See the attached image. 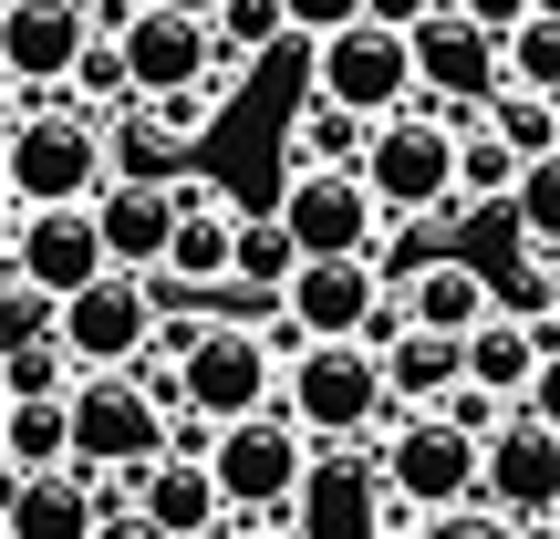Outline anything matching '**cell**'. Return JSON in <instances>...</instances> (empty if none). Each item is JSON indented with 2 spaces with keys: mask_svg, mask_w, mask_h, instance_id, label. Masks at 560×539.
<instances>
[{
  "mask_svg": "<svg viewBox=\"0 0 560 539\" xmlns=\"http://www.w3.org/2000/svg\"><path fill=\"white\" fill-rule=\"evenodd\" d=\"M405 312H416L425 332H478V321L499 312V291H488L478 260H416L405 270Z\"/></svg>",
  "mask_w": 560,
  "mask_h": 539,
  "instance_id": "44dd1931",
  "label": "cell"
},
{
  "mask_svg": "<svg viewBox=\"0 0 560 539\" xmlns=\"http://www.w3.org/2000/svg\"><path fill=\"white\" fill-rule=\"evenodd\" d=\"M229 270H240V208H229L208 177H187V219H177V249H166V291L219 301Z\"/></svg>",
  "mask_w": 560,
  "mask_h": 539,
  "instance_id": "d6986e66",
  "label": "cell"
},
{
  "mask_svg": "<svg viewBox=\"0 0 560 539\" xmlns=\"http://www.w3.org/2000/svg\"><path fill=\"white\" fill-rule=\"evenodd\" d=\"M229 539H301V529H229Z\"/></svg>",
  "mask_w": 560,
  "mask_h": 539,
  "instance_id": "d590c367",
  "label": "cell"
},
{
  "mask_svg": "<svg viewBox=\"0 0 560 539\" xmlns=\"http://www.w3.org/2000/svg\"><path fill=\"white\" fill-rule=\"evenodd\" d=\"M509 229H520L529 260H560V145H550V156H529L520 198H509Z\"/></svg>",
  "mask_w": 560,
  "mask_h": 539,
  "instance_id": "4316f807",
  "label": "cell"
},
{
  "mask_svg": "<svg viewBox=\"0 0 560 539\" xmlns=\"http://www.w3.org/2000/svg\"><path fill=\"white\" fill-rule=\"evenodd\" d=\"M0 187H11V219H21V208H94L104 187H115V136H104V115H83L73 94H32V83H11Z\"/></svg>",
  "mask_w": 560,
  "mask_h": 539,
  "instance_id": "6da1fadb",
  "label": "cell"
},
{
  "mask_svg": "<svg viewBox=\"0 0 560 539\" xmlns=\"http://www.w3.org/2000/svg\"><path fill=\"white\" fill-rule=\"evenodd\" d=\"M177 11H198V21H219V0H177Z\"/></svg>",
  "mask_w": 560,
  "mask_h": 539,
  "instance_id": "74e56055",
  "label": "cell"
},
{
  "mask_svg": "<svg viewBox=\"0 0 560 539\" xmlns=\"http://www.w3.org/2000/svg\"><path fill=\"white\" fill-rule=\"evenodd\" d=\"M540 270H550V321H560V260H540Z\"/></svg>",
  "mask_w": 560,
  "mask_h": 539,
  "instance_id": "8d00e7d4",
  "label": "cell"
},
{
  "mask_svg": "<svg viewBox=\"0 0 560 539\" xmlns=\"http://www.w3.org/2000/svg\"><path fill=\"white\" fill-rule=\"evenodd\" d=\"M280 384H291V363L270 353V332H260L249 312H219V321H208V342L187 353V405H198V415H219V425L270 415Z\"/></svg>",
  "mask_w": 560,
  "mask_h": 539,
  "instance_id": "30bf717a",
  "label": "cell"
},
{
  "mask_svg": "<svg viewBox=\"0 0 560 539\" xmlns=\"http://www.w3.org/2000/svg\"><path fill=\"white\" fill-rule=\"evenodd\" d=\"M457 177H467V208H478V198H520L529 156L499 136V115H467V125H457Z\"/></svg>",
  "mask_w": 560,
  "mask_h": 539,
  "instance_id": "484cf974",
  "label": "cell"
},
{
  "mask_svg": "<svg viewBox=\"0 0 560 539\" xmlns=\"http://www.w3.org/2000/svg\"><path fill=\"white\" fill-rule=\"evenodd\" d=\"M0 384H11V395H73V353H62V342H11V363H0Z\"/></svg>",
  "mask_w": 560,
  "mask_h": 539,
  "instance_id": "f1b7e54d",
  "label": "cell"
},
{
  "mask_svg": "<svg viewBox=\"0 0 560 539\" xmlns=\"http://www.w3.org/2000/svg\"><path fill=\"white\" fill-rule=\"evenodd\" d=\"M156 280L166 270H104V280H83V291L62 301V353H73V374H115V363L156 353V321H166Z\"/></svg>",
  "mask_w": 560,
  "mask_h": 539,
  "instance_id": "8992f818",
  "label": "cell"
},
{
  "mask_svg": "<svg viewBox=\"0 0 560 539\" xmlns=\"http://www.w3.org/2000/svg\"><path fill=\"white\" fill-rule=\"evenodd\" d=\"M363 187L384 198V219H457L467 208V177H457V115L446 104H405V115L374 125L363 145Z\"/></svg>",
  "mask_w": 560,
  "mask_h": 539,
  "instance_id": "7a4b0ae2",
  "label": "cell"
},
{
  "mask_svg": "<svg viewBox=\"0 0 560 539\" xmlns=\"http://www.w3.org/2000/svg\"><path fill=\"white\" fill-rule=\"evenodd\" d=\"M125 73H136V94H187V83H208V62H219V21L177 11V0H145L136 21H125Z\"/></svg>",
  "mask_w": 560,
  "mask_h": 539,
  "instance_id": "5bb4252c",
  "label": "cell"
},
{
  "mask_svg": "<svg viewBox=\"0 0 560 539\" xmlns=\"http://www.w3.org/2000/svg\"><path fill=\"white\" fill-rule=\"evenodd\" d=\"M384 478H395L405 508L457 519V508L488 488V436L457 425L446 405H395V425H384Z\"/></svg>",
  "mask_w": 560,
  "mask_h": 539,
  "instance_id": "3957f363",
  "label": "cell"
},
{
  "mask_svg": "<svg viewBox=\"0 0 560 539\" xmlns=\"http://www.w3.org/2000/svg\"><path fill=\"white\" fill-rule=\"evenodd\" d=\"M425 11H436V0H374V11H363V21H384V32H416Z\"/></svg>",
  "mask_w": 560,
  "mask_h": 539,
  "instance_id": "e575fe53",
  "label": "cell"
},
{
  "mask_svg": "<svg viewBox=\"0 0 560 539\" xmlns=\"http://www.w3.org/2000/svg\"><path fill=\"white\" fill-rule=\"evenodd\" d=\"M0 457H11V478H32V467H73V395H11Z\"/></svg>",
  "mask_w": 560,
  "mask_h": 539,
  "instance_id": "cb8c5ba5",
  "label": "cell"
},
{
  "mask_svg": "<svg viewBox=\"0 0 560 539\" xmlns=\"http://www.w3.org/2000/svg\"><path fill=\"white\" fill-rule=\"evenodd\" d=\"M11 270L73 301L83 280L115 270V249H104V219H94V208H21V219H11Z\"/></svg>",
  "mask_w": 560,
  "mask_h": 539,
  "instance_id": "4fadbf2b",
  "label": "cell"
},
{
  "mask_svg": "<svg viewBox=\"0 0 560 539\" xmlns=\"http://www.w3.org/2000/svg\"><path fill=\"white\" fill-rule=\"evenodd\" d=\"M301 260H312V249H301V229L280 219V208H260V219H240V291H291L301 280Z\"/></svg>",
  "mask_w": 560,
  "mask_h": 539,
  "instance_id": "d4e9b609",
  "label": "cell"
},
{
  "mask_svg": "<svg viewBox=\"0 0 560 539\" xmlns=\"http://www.w3.org/2000/svg\"><path fill=\"white\" fill-rule=\"evenodd\" d=\"M166 405H156V384L136 374V363H115V374H83L73 384V467H145V457H166Z\"/></svg>",
  "mask_w": 560,
  "mask_h": 539,
  "instance_id": "ba28073f",
  "label": "cell"
},
{
  "mask_svg": "<svg viewBox=\"0 0 560 539\" xmlns=\"http://www.w3.org/2000/svg\"><path fill=\"white\" fill-rule=\"evenodd\" d=\"M280 301L301 312L312 342H332V332H363V321L384 312V270H374V249H353V260H301V280Z\"/></svg>",
  "mask_w": 560,
  "mask_h": 539,
  "instance_id": "e0dca14e",
  "label": "cell"
},
{
  "mask_svg": "<svg viewBox=\"0 0 560 539\" xmlns=\"http://www.w3.org/2000/svg\"><path fill=\"white\" fill-rule=\"evenodd\" d=\"M416 83H425V104H446L467 125V115H488L509 94V42L488 21H467V0H436L416 21Z\"/></svg>",
  "mask_w": 560,
  "mask_h": 539,
  "instance_id": "52a82bcc",
  "label": "cell"
},
{
  "mask_svg": "<svg viewBox=\"0 0 560 539\" xmlns=\"http://www.w3.org/2000/svg\"><path fill=\"white\" fill-rule=\"evenodd\" d=\"M488 508H499L509 529L529 539V519H560V425L529 415V405H509V425L488 436Z\"/></svg>",
  "mask_w": 560,
  "mask_h": 539,
  "instance_id": "8fae6325",
  "label": "cell"
},
{
  "mask_svg": "<svg viewBox=\"0 0 560 539\" xmlns=\"http://www.w3.org/2000/svg\"><path fill=\"white\" fill-rule=\"evenodd\" d=\"M312 94L353 104V115H405L425 94L416 83V32H384V21H353V32H322L312 42Z\"/></svg>",
  "mask_w": 560,
  "mask_h": 539,
  "instance_id": "9c48e42d",
  "label": "cell"
},
{
  "mask_svg": "<svg viewBox=\"0 0 560 539\" xmlns=\"http://www.w3.org/2000/svg\"><path fill=\"white\" fill-rule=\"evenodd\" d=\"M94 0H11V32H0V52H11V83H32V94H62L73 83V62L94 52Z\"/></svg>",
  "mask_w": 560,
  "mask_h": 539,
  "instance_id": "9a60e30c",
  "label": "cell"
},
{
  "mask_svg": "<svg viewBox=\"0 0 560 539\" xmlns=\"http://www.w3.org/2000/svg\"><path fill=\"white\" fill-rule=\"evenodd\" d=\"M312 425L291 415V395L270 405V415H240V425H219V488H229V508L240 519H280V508L301 499V478H312Z\"/></svg>",
  "mask_w": 560,
  "mask_h": 539,
  "instance_id": "5b68a950",
  "label": "cell"
},
{
  "mask_svg": "<svg viewBox=\"0 0 560 539\" xmlns=\"http://www.w3.org/2000/svg\"><path fill=\"white\" fill-rule=\"evenodd\" d=\"M529 415L560 425V321H550V363H540V384H529Z\"/></svg>",
  "mask_w": 560,
  "mask_h": 539,
  "instance_id": "836d02e7",
  "label": "cell"
},
{
  "mask_svg": "<svg viewBox=\"0 0 560 539\" xmlns=\"http://www.w3.org/2000/svg\"><path fill=\"white\" fill-rule=\"evenodd\" d=\"M0 529H11V539H94V529H104L94 467H32V478H11Z\"/></svg>",
  "mask_w": 560,
  "mask_h": 539,
  "instance_id": "ac0fdd59",
  "label": "cell"
},
{
  "mask_svg": "<svg viewBox=\"0 0 560 539\" xmlns=\"http://www.w3.org/2000/svg\"><path fill=\"white\" fill-rule=\"evenodd\" d=\"M280 219L301 229L312 260H353V249L384 239V198L363 187V166H312V177L280 187Z\"/></svg>",
  "mask_w": 560,
  "mask_h": 539,
  "instance_id": "7c38bea8",
  "label": "cell"
},
{
  "mask_svg": "<svg viewBox=\"0 0 560 539\" xmlns=\"http://www.w3.org/2000/svg\"><path fill=\"white\" fill-rule=\"evenodd\" d=\"M363 11H374V0H291V21H301L312 42H322V32H353Z\"/></svg>",
  "mask_w": 560,
  "mask_h": 539,
  "instance_id": "4dcf8cb0",
  "label": "cell"
},
{
  "mask_svg": "<svg viewBox=\"0 0 560 539\" xmlns=\"http://www.w3.org/2000/svg\"><path fill=\"white\" fill-rule=\"evenodd\" d=\"M467 21H488V32H520V21H540V0H467Z\"/></svg>",
  "mask_w": 560,
  "mask_h": 539,
  "instance_id": "d6a6232c",
  "label": "cell"
},
{
  "mask_svg": "<svg viewBox=\"0 0 560 539\" xmlns=\"http://www.w3.org/2000/svg\"><path fill=\"white\" fill-rule=\"evenodd\" d=\"M280 395H291V415L312 425V436H374V425H395V374H384V353L363 332L312 342Z\"/></svg>",
  "mask_w": 560,
  "mask_h": 539,
  "instance_id": "277c9868",
  "label": "cell"
},
{
  "mask_svg": "<svg viewBox=\"0 0 560 539\" xmlns=\"http://www.w3.org/2000/svg\"><path fill=\"white\" fill-rule=\"evenodd\" d=\"M509 83L560 94V11H540V21H520V32H509Z\"/></svg>",
  "mask_w": 560,
  "mask_h": 539,
  "instance_id": "83f0119b",
  "label": "cell"
},
{
  "mask_svg": "<svg viewBox=\"0 0 560 539\" xmlns=\"http://www.w3.org/2000/svg\"><path fill=\"white\" fill-rule=\"evenodd\" d=\"M363 145H374V115L312 94V104L291 115V136H280V166H291V177H312V166H363Z\"/></svg>",
  "mask_w": 560,
  "mask_h": 539,
  "instance_id": "603a6c76",
  "label": "cell"
},
{
  "mask_svg": "<svg viewBox=\"0 0 560 539\" xmlns=\"http://www.w3.org/2000/svg\"><path fill=\"white\" fill-rule=\"evenodd\" d=\"M280 32H301L291 0H219V42H240V52H270Z\"/></svg>",
  "mask_w": 560,
  "mask_h": 539,
  "instance_id": "f546056e",
  "label": "cell"
},
{
  "mask_svg": "<svg viewBox=\"0 0 560 539\" xmlns=\"http://www.w3.org/2000/svg\"><path fill=\"white\" fill-rule=\"evenodd\" d=\"M94 219H104L115 270H166L177 219H187V177H115V187L94 198Z\"/></svg>",
  "mask_w": 560,
  "mask_h": 539,
  "instance_id": "2e32d148",
  "label": "cell"
},
{
  "mask_svg": "<svg viewBox=\"0 0 560 539\" xmlns=\"http://www.w3.org/2000/svg\"><path fill=\"white\" fill-rule=\"evenodd\" d=\"M136 499L156 508L177 539H208V529L240 519V508H229V488H219V457H145V467H136Z\"/></svg>",
  "mask_w": 560,
  "mask_h": 539,
  "instance_id": "ffe728a7",
  "label": "cell"
},
{
  "mask_svg": "<svg viewBox=\"0 0 560 539\" xmlns=\"http://www.w3.org/2000/svg\"><path fill=\"white\" fill-rule=\"evenodd\" d=\"M384 374H395V405H446L478 363H467V332H425V321H405L395 353H384Z\"/></svg>",
  "mask_w": 560,
  "mask_h": 539,
  "instance_id": "7402d4cb",
  "label": "cell"
},
{
  "mask_svg": "<svg viewBox=\"0 0 560 539\" xmlns=\"http://www.w3.org/2000/svg\"><path fill=\"white\" fill-rule=\"evenodd\" d=\"M540 11H560V0H540Z\"/></svg>",
  "mask_w": 560,
  "mask_h": 539,
  "instance_id": "f35d334b",
  "label": "cell"
},
{
  "mask_svg": "<svg viewBox=\"0 0 560 539\" xmlns=\"http://www.w3.org/2000/svg\"><path fill=\"white\" fill-rule=\"evenodd\" d=\"M94 539H177V529H166L156 508L136 499V508H104V529H94Z\"/></svg>",
  "mask_w": 560,
  "mask_h": 539,
  "instance_id": "1f68e13d",
  "label": "cell"
}]
</instances>
